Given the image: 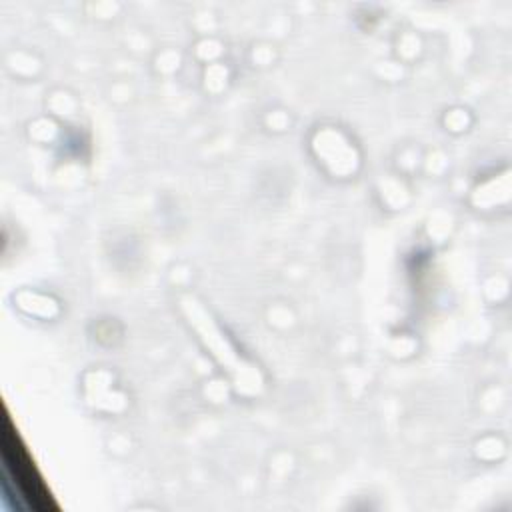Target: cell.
Returning a JSON list of instances; mask_svg holds the SVG:
<instances>
[{
    "label": "cell",
    "mask_w": 512,
    "mask_h": 512,
    "mask_svg": "<svg viewBox=\"0 0 512 512\" xmlns=\"http://www.w3.org/2000/svg\"><path fill=\"white\" fill-rule=\"evenodd\" d=\"M4 454H6L8 466H10L12 474H14V478L20 482V486H22L24 492H26V498H28L34 506L46 508V506H48V504H46V498H50V496H46V492H44V488H42V484H40V478L36 476L34 468L28 464L26 452H24L22 446L18 444L16 434H12V432H8V430H6V434H4Z\"/></svg>",
    "instance_id": "1"
}]
</instances>
